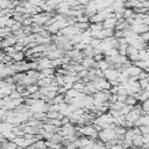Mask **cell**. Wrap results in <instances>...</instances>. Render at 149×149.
Instances as JSON below:
<instances>
[{
  "label": "cell",
  "instance_id": "6da1fadb",
  "mask_svg": "<svg viewBox=\"0 0 149 149\" xmlns=\"http://www.w3.org/2000/svg\"><path fill=\"white\" fill-rule=\"evenodd\" d=\"M116 135H115V132L113 128H105V129H101L98 132V139L100 141H102L104 143L112 140V139H115Z\"/></svg>",
  "mask_w": 149,
  "mask_h": 149
},
{
  "label": "cell",
  "instance_id": "7a4b0ae2",
  "mask_svg": "<svg viewBox=\"0 0 149 149\" xmlns=\"http://www.w3.org/2000/svg\"><path fill=\"white\" fill-rule=\"evenodd\" d=\"M94 87L98 91H102V90H109L111 88V83L108 80H106L104 77H97L94 80H92Z\"/></svg>",
  "mask_w": 149,
  "mask_h": 149
},
{
  "label": "cell",
  "instance_id": "3957f363",
  "mask_svg": "<svg viewBox=\"0 0 149 149\" xmlns=\"http://www.w3.org/2000/svg\"><path fill=\"white\" fill-rule=\"evenodd\" d=\"M102 72H104V78H105L106 80H108L109 83L116 80V79H118V76H119V73H120L115 68H109V69H107V70H105V71H102Z\"/></svg>",
  "mask_w": 149,
  "mask_h": 149
},
{
  "label": "cell",
  "instance_id": "277c9868",
  "mask_svg": "<svg viewBox=\"0 0 149 149\" xmlns=\"http://www.w3.org/2000/svg\"><path fill=\"white\" fill-rule=\"evenodd\" d=\"M36 63H37V70H38V71H41V70H43V69H47V68H52V66H51V59L48 58L47 56L40 57V58L36 61Z\"/></svg>",
  "mask_w": 149,
  "mask_h": 149
},
{
  "label": "cell",
  "instance_id": "5b68a950",
  "mask_svg": "<svg viewBox=\"0 0 149 149\" xmlns=\"http://www.w3.org/2000/svg\"><path fill=\"white\" fill-rule=\"evenodd\" d=\"M116 22H118V20L115 19L114 13H113L112 16H109V17H107L102 21V29H114Z\"/></svg>",
  "mask_w": 149,
  "mask_h": 149
},
{
  "label": "cell",
  "instance_id": "8992f818",
  "mask_svg": "<svg viewBox=\"0 0 149 149\" xmlns=\"http://www.w3.org/2000/svg\"><path fill=\"white\" fill-rule=\"evenodd\" d=\"M80 64L85 68V69H92V68H95V64H97V62L94 61V58L93 57H84L83 58V61L80 62Z\"/></svg>",
  "mask_w": 149,
  "mask_h": 149
},
{
  "label": "cell",
  "instance_id": "52a82bcc",
  "mask_svg": "<svg viewBox=\"0 0 149 149\" xmlns=\"http://www.w3.org/2000/svg\"><path fill=\"white\" fill-rule=\"evenodd\" d=\"M54 78L52 77H42L40 79H37L36 84L40 86V87H48L49 85H51Z\"/></svg>",
  "mask_w": 149,
  "mask_h": 149
},
{
  "label": "cell",
  "instance_id": "ba28073f",
  "mask_svg": "<svg viewBox=\"0 0 149 149\" xmlns=\"http://www.w3.org/2000/svg\"><path fill=\"white\" fill-rule=\"evenodd\" d=\"M9 57H10L12 62H21V61H23L26 58L23 51H14L13 54L9 55Z\"/></svg>",
  "mask_w": 149,
  "mask_h": 149
},
{
  "label": "cell",
  "instance_id": "9c48e42d",
  "mask_svg": "<svg viewBox=\"0 0 149 149\" xmlns=\"http://www.w3.org/2000/svg\"><path fill=\"white\" fill-rule=\"evenodd\" d=\"M132 141H133V147H136V148H142L143 147V135L142 134L134 135Z\"/></svg>",
  "mask_w": 149,
  "mask_h": 149
},
{
  "label": "cell",
  "instance_id": "30bf717a",
  "mask_svg": "<svg viewBox=\"0 0 149 149\" xmlns=\"http://www.w3.org/2000/svg\"><path fill=\"white\" fill-rule=\"evenodd\" d=\"M134 14H135V10L134 8H126L122 13V17L125 20H128V19H133L134 17Z\"/></svg>",
  "mask_w": 149,
  "mask_h": 149
},
{
  "label": "cell",
  "instance_id": "8fae6325",
  "mask_svg": "<svg viewBox=\"0 0 149 149\" xmlns=\"http://www.w3.org/2000/svg\"><path fill=\"white\" fill-rule=\"evenodd\" d=\"M83 54H84L85 57H93V56H94V48L88 44V45H86L85 49L83 50Z\"/></svg>",
  "mask_w": 149,
  "mask_h": 149
},
{
  "label": "cell",
  "instance_id": "7c38bea8",
  "mask_svg": "<svg viewBox=\"0 0 149 149\" xmlns=\"http://www.w3.org/2000/svg\"><path fill=\"white\" fill-rule=\"evenodd\" d=\"M85 84H86V83H84L81 79H79V80H77L76 83H73L72 87H73L74 90L79 91V92H83V91H84V88H85Z\"/></svg>",
  "mask_w": 149,
  "mask_h": 149
},
{
  "label": "cell",
  "instance_id": "4fadbf2b",
  "mask_svg": "<svg viewBox=\"0 0 149 149\" xmlns=\"http://www.w3.org/2000/svg\"><path fill=\"white\" fill-rule=\"evenodd\" d=\"M38 88H40V86H38L37 84H31V85H28V86H26V91H27L29 94L36 93V92L38 91Z\"/></svg>",
  "mask_w": 149,
  "mask_h": 149
},
{
  "label": "cell",
  "instance_id": "5bb4252c",
  "mask_svg": "<svg viewBox=\"0 0 149 149\" xmlns=\"http://www.w3.org/2000/svg\"><path fill=\"white\" fill-rule=\"evenodd\" d=\"M139 56L141 61H149V51L147 49L139 50Z\"/></svg>",
  "mask_w": 149,
  "mask_h": 149
},
{
  "label": "cell",
  "instance_id": "9a60e30c",
  "mask_svg": "<svg viewBox=\"0 0 149 149\" xmlns=\"http://www.w3.org/2000/svg\"><path fill=\"white\" fill-rule=\"evenodd\" d=\"M74 26H76L80 31H84V30L88 29V27H90V22H76Z\"/></svg>",
  "mask_w": 149,
  "mask_h": 149
},
{
  "label": "cell",
  "instance_id": "2e32d148",
  "mask_svg": "<svg viewBox=\"0 0 149 149\" xmlns=\"http://www.w3.org/2000/svg\"><path fill=\"white\" fill-rule=\"evenodd\" d=\"M141 109H142V114H149V99L141 102Z\"/></svg>",
  "mask_w": 149,
  "mask_h": 149
},
{
  "label": "cell",
  "instance_id": "e0dca14e",
  "mask_svg": "<svg viewBox=\"0 0 149 149\" xmlns=\"http://www.w3.org/2000/svg\"><path fill=\"white\" fill-rule=\"evenodd\" d=\"M125 104L135 106L136 104H139V101H137V99H136L135 97H133V95H127V98H126V100H125Z\"/></svg>",
  "mask_w": 149,
  "mask_h": 149
},
{
  "label": "cell",
  "instance_id": "ac0fdd59",
  "mask_svg": "<svg viewBox=\"0 0 149 149\" xmlns=\"http://www.w3.org/2000/svg\"><path fill=\"white\" fill-rule=\"evenodd\" d=\"M88 29L91 31H99L102 29V23H90Z\"/></svg>",
  "mask_w": 149,
  "mask_h": 149
},
{
  "label": "cell",
  "instance_id": "d6986e66",
  "mask_svg": "<svg viewBox=\"0 0 149 149\" xmlns=\"http://www.w3.org/2000/svg\"><path fill=\"white\" fill-rule=\"evenodd\" d=\"M127 48H128V44H119V47H118L119 55H126L127 54Z\"/></svg>",
  "mask_w": 149,
  "mask_h": 149
},
{
  "label": "cell",
  "instance_id": "ffe728a7",
  "mask_svg": "<svg viewBox=\"0 0 149 149\" xmlns=\"http://www.w3.org/2000/svg\"><path fill=\"white\" fill-rule=\"evenodd\" d=\"M100 42H101V40L95 38V37H92L91 38V42H90V45L93 47V48H98V45L100 44Z\"/></svg>",
  "mask_w": 149,
  "mask_h": 149
},
{
  "label": "cell",
  "instance_id": "44dd1931",
  "mask_svg": "<svg viewBox=\"0 0 149 149\" xmlns=\"http://www.w3.org/2000/svg\"><path fill=\"white\" fill-rule=\"evenodd\" d=\"M139 84H140L141 90H146L148 86V80L147 79H139Z\"/></svg>",
  "mask_w": 149,
  "mask_h": 149
},
{
  "label": "cell",
  "instance_id": "7402d4cb",
  "mask_svg": "<svg viewBox=\"0 0 149 149\" xmlns=\"http://www.w3.org/2000/svg\"><path fill=\"white\" fill-rule=\"evenodd\" d=\"M140 132L142 135H149V127L148 126H140Z\"/></svg>",
  "mask_w": 149,
  "mask_h": 149
},
{
  "label": "cell",
  "instance_id": "603a6c76",
  "mask_svg": "<svg viewBox=\"0 0 149 149\" xmlns=\"http://www.w3.org/2000/svg\"><path fill=\"white\" fill-rule=\"evenodd\" d=\"M126 98H127V94H116V101L118 102H125V100H126Z\"/></svg>",
  "mask_w": 149,
  "mask_h": 149
},
{
  "label": "cell",
  "instance_id": "cb8c5ba5",
  "mask_svg": "<svg viewBox=\"0 0 149 149\" xmlns=\"http://www.w3.org/2000/svg\"><path fill=\"white\" fill-rule=\"evenodd\" d=\"M140 36H141V38L143 40V42L149 43V30H148V31H146V33H143V34H141Z\"/></svg>",
  "mask_w": 149,
  "mask_h": 149
},
{
  "label": "cell",
  "instance_id": "d4e9b609",
  "mask_svg": "<svg viewBox=\"0 0 149 149\" xmlns=\"http://www.w3.org/2000/svg\"><path fill=\"white\" fill-rule=\"evenodd\" d=\"M93 58H94L95 62H99V61H101V59L105 58V55H104L102 52H99V54H95V55L93 56Z\"/></svg>",
  "mask_w": 149,
  "mask_h": 149
},
{
  "label": "cell",
  "instance_id": "484cf974",
  "mask_svg": "<svg viewBox=\"0 0 149 149\" xmlns=\"http://www.w3.org/2000/svg\"><path fill=\"white\" fill-rule=\"evenodd\" d=\"M6 109L5 108H0V121H3V118H5V114H6Z\"/></svg>",
  "mask_w": 149,
  "mask_h": 149
}]
</instances>
